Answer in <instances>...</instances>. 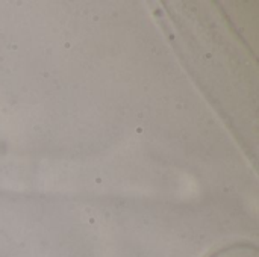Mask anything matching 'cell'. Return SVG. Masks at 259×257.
<instances>
[{
	"instance_id": "cell-1",
	"label": "cell",
	"mask_w": 259,
	"mask_h": 257,
	"mask_svg": "<svg viewBox=\"0 0 259 257\" xmlns=\"http://www.w3.org/2000/svg\"><path fill=\"white\" fill-rule=\"evenodd\" d=\"M212 257H250L249 256V248L247 247H237V248H229L225 251H219Z\"/></svg>"
}]
</instances>
